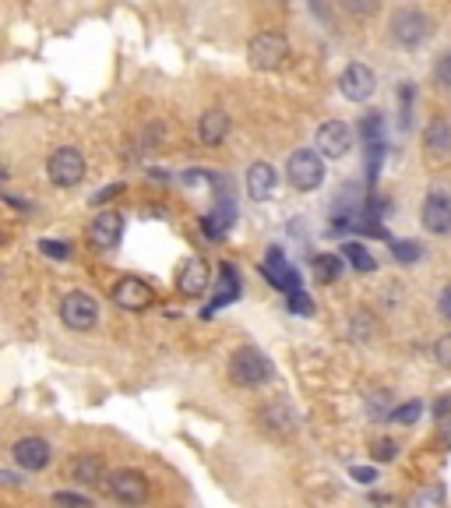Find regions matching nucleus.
<instances>
[{"label":"nucleus","instance_id":"1","mask_svg":"<svg viewBox=\"0 0 451 508\" xmlns=\"http://www.w3.org/2000/svg\"><path fill=\"white\" fill-rule=\"evenodd\" d=\"M230 378L240 389H258V385H265L271 378V360L254 346H240L230 357Z\"/></svg>","mask_w":451,"mask_h":508},{"label":"nucleus","instance_id":"2","mask_svg":"<svg viewBox=\"0 0 451 508\" xmlns=\"http://www.w3.org/2000/svg\"><path fill=\"white\" fill-rule=\"evenodd\" d=\"M286 177L296 191H318L325 184V156L318 149H296L286 163Z\"/></svg>","mask_w":451,"mask_h":508},{"label":"nucleus","instance_id":"3","mask_svg":"<svg viewBox=\"0 0 451 508\" xmlns=\"http://www.w3.org/2000/svg\"><path fill=\"white\" fill-rule=\"evenodd\" d=\"M289 57V39L282 36V32H258L251 43H247V60H251V68H258V71H275V68H282V60Z\"/></svg>","mask_w":451,"mask_h":508},{"label":"nucleus","instance_id":"4","mask_svg":"<svg viewBox=\"0 0 451 508\" xmlns=\"http://www.w3.org/2000/svg\"><path fill=\"white\" fill-rule=\"evenodd\" d=\"M391 39L399 46H406V50H416L420 43L431 39V18L423 11H416V7H399L391 14Z\"/></svg>","mask_w":451,"mask_h":508},{"label":"nucleus","instance_id":"5","mask_svg":"<svg viewBox=\"0 0 451 508\" xmlns=\"http://www.w3.org/2000/svg\"><path fill=\"white\" fill-rule=\"evenodd\" d=\"M46 177H50V184H57V188H78L82 177H85V156H82L78 149H71V145L57 149V152L50 156V163H46Z\"/></svg>","mask_w":451,"mask_h":508},{"label":"nucleus","instance_id":"6","mask_svg":"<svg viewBox=\"0 0 451 508\" xmlns=\"http://www.w3.org/2000/svg\"><path fill=\"white\" fill-rule=\"evenodd\" d=\"M314 149L325 156V159H342L350 156L353 149V127L346 120H325L314 134Z\"/></svg>","mask_w":451,"mask_h":508},{"label":"nucleus","instance_id":"7","mask_svg":"<svg viewBox=\"0 0 451 508\" xmlns=\"http://www.w3.org/2000/svg\"><path fill=\"white\" fill-rule=\"evenodd\" d=\"M60 321H64L68 328H75V332H89V328H95V321H99V304H95V297L82 294V290L68 294V297L60 301Z\"/></svg>","mask_w":451,"mask_h":508},{"label":"nucleus","instance_id":"8","mask_svg":"<svg viewBox=\"0 0 451 508\" xmlns=\"http://www.w3.org/2000/svg\"><path fill=\"white\" fill-rule=\"evenodd\" d=\"M106 488H109V495H113L120 505H141V502L149 498V480H145V473H138V470H117V473H109V477H106Z\"/></svg>","mask_w":451,"mask_h":508},{"label":"nucleus","instance_id":"9","mask_svg":"<svg viewBox=\"0 0 451 508\" xmlns=\"http://www.w3.org/2000/svg\"><path fill=\"white\" fill-rule=\"evenodd\" d=\"M420 222L427 233L434 237H448L451 233V195L434 188L427 198H423V208H420Z\"/></svg>","mask_w":451,"mask_h":508},{"label":"nucleus","instance_id":"10","mask_svg":"<svg viewBox=\"0 0 451 508\" xmlns=\"http://www.w3.org/2000/svg\"><path fill=\"white\" fill-rule=\"evenodd\" d=\"M120 237H124V215L113 208L99 212L89 222V244L95 251H113L120 244Z\"/></svg>","mask_w":451,"mask_h":508},{"label":"nucleus","instance_id":"11","mask_svg":"<svg viewBox=\"0 0 451 508\" xmlns=\"http://www.w3.org/2000/svg\"><path fill=\"white\" fill-rule=\"evenodd\" d=\"M339 93L350 102H366L377 93V75L366 68V64H350L339 78Z\"/></svg>","mask_w":451,"mask_h":508},{"label":"nucleus","instance_id":"12","mask_svg":"<svg viewBox=\"0 0 451 508\" xmlns=\"http://www.w3.org/2000/svg\"><path fill=\"white\" fill-rule=\"evenodd\" d=\"M152 301H156L152 286L145 279H138V276H124L113 286V304L120 307V310H145Z\"/></svg>","mask_w":451,"mask_h":508},{"label":"nucleus","instance_id":"13","mask_svg":"<svg viewBox=\"0 0 451 508\" xmlns=\"http://www.w3.org/2000/svg\"><path fill=\"white\" fill-rule=\"evenodd\" d=\"M212 283V272H208V262L205 258H187L181 269H177V290L183 297H201Z\"/></svg>","mask_w":451,"mask_h":508},{"label":"nucleus","instance_id":"14","mask_svg":"<svg viewBox=\"0 0 451 508\" xmlns=\"http://www.w3.org/2000/svg\"><path fill=\"white\" fill-rule=\"evenodd\" d=\"M262 276L269 279L275 290H286V294L300 290V272L282 258V251H278V247H271L269 251V258H265V265H262Z\"/></svg>","mask_w":451,"mask_h":508},{"label":"nucleus","instance_id":"15","mask_svg":"<svg viewBox=\"0 0 451 508\" xmlns=\"http://www.w3.org/2000/svg\"><path fill=\"white\" fill-rule=\"evenodd\" d=\"M11 452H14V463L28 473H39L50 466V445L43 438H21V441H14Z\"/></svg>","mask_w":451,"mask_h":508},{"label":"nucleus","instance_id":"16","mask_svg":"<svg viewBox=\"0 0 451 508\" xmlns=\"http://www.w3.org/2000/svg\"><path fill=\"white\" fill-rule=\"evenodd\" d=\"M275 181H278V173H275V166L271 163H251L247 166V195L254 198V202H265L271 191H275Z\"/></svg>","mask_w":451,"mask_h":508},{"label":"nucleus","instance_id":"17","mask_svg":"<svg viewBox=\"0 0 451 508\" xmlns=\"http://www.w3.org/2000/svg\"><path fill=\"white\" fill-rule=\"evenodd\" d=\"M233 215H237V208H233V202H230V191L215 202V208L201 219V226H205V237H212V240H219L230 226H233Z\"/></svg>","mask_w":451,"mask_h":508},{"label":"nucleus","instance_id":"18","mask_svg":"<svg viewBox=\"0 0 451 508\" xmlns=\"http://www.w3.org/2000/svg\"><path fill=\"white\" fill-rule=\"evenodd\" d=\"M197 134H201V141H205V145H222V141H226V134H230V113H222V109H208V113H201V120H197Z\"/></svg>","mask_w":451,"mask_h":508},{"label":"nucleus","instance_id":"19","mask_svg":"<svg viewBox=\"0 0 451 508\" xmlns=\"http://www.w3.org/2000/svg\"><path fill=\"white\" fill-rule=\"evenodd\" d=\"M423 141H427V152L431 156H451V117H434L431 124H427V134H423Z\"/></svg>","mask_w":451,"mask_h":508},{"label":"nucleus","instance_id":"20","mask_svg":"<svg viewBox=\"0 0 451 508\" xmlns=\"http://www.w3.org/2000/svg\"><path fill=\"white\" fill-rule=\"evenodd\" d=\"M310 276H314L318 283H325V286L339 283V276H342V254H328V251L314 254V258H310Z\"/></svg>","mask_w":451,"mask_h":508},{"label":"nucleus","instance_id":"21","mask_svg":"<svg viewBox=\"0 0 451 508\" xmlns=\"http://www.w3.org/2000/svg\"><path fill=\"white\" fill-rule=\"evenodd\" d=\"M71 477L78 484H99V480H106V466H102L99 456H75L71 459Z\"/></svg>","mask_w":451,"mask_h":508},{"label":"nucleus","instance_id":"22","mask_svg":"<svg viewBox=\"0 0 451 508\" xmlns=\"http://www.w3.org/2000/svg\"><path fill=\"white\" fill-rule=\"evenodd\" d=\"M342 262H350V265H353L360 276H366V272H374V269H377L374 254H370L363 244H346V247H342Z\"/></svg>","mask_w":451,"mask_h":508},{"label":"nucleus","instance_id":"23","mask_svg":"<svg viewBox=\"0 0 451 508\" xmlns=\"http://www.w3.org/2000/svg\"><path fill=\"white\" fill-rule=\"evenodd\" d=\"M360 134L366 145H384V117L374 109L360 120Z\"/></svg>","mask_w":451,"mask_h":508},{"label":"nucleus","instance_id":"24","mask_svg":"<svg viewBox=\"0 0 451 508\" xmlns=\"http://www.w3.org/2000/svg\"><path fill=\"white\" fill-rule=\"evenodd\" d=\"M391 423H402V427H409V423H416L420 416H423V403L420 399H409V403H402V407H395L391 413Z\"/></svg>","mask_w":451,"mask_h":508},{"label":"nucleus","instance_id":"25","mask_svg":"<svg viewBox=\"0 0 451 508\" xmlns=\"http://www.w3.org/2000/svg\"><path fill=\"white\" fill-rule=\"evenodd\" d=\"M265 423L271 431H293V413L286 407H269L265 409Z\"/></svg>","mask_w":451,"mask_h":508},{"label":"nucleus","instance_id":"26","mask_svg":"<svg viewBox=\"0 0 451 508\" xmlns=\"http://www.w3.org/2000/svg\"><path fill=\"white\" fill-rule=\"evenodd\" d=\"M391 254H395V262H402V265H413V262H420V247L413 244V240H395L391 244Z\"/></svg>","mask_w":451,"mask_h":508},{"label":"nucleus","instance_id":"27","mask_svg":"<svg viewBox=\"0 0 451 508\" xmlns=\"http://www.w3.org/2000/svg\"><path fill=\"white\" fill-rule=\"evenodd\" d=\"M286 307H289L293 314H300V318L314 314V301H310L303 290H293V294H286Z\"/></svg>","mask_w":451,"mask_h":508},{"label":"nucleus","instance_id":"28","mask_svg":"<svg viewBox=\"0 0 451 508\" xmlns=\"http://www.w3.org/2000/svg\"><path fill=\"white\" fill-rule=\"evenodd\" d=\"M342 7H346L353 18H370V14H377L381 0H342Z\"/></svg>","mask_w":451,"mask_h":508},{"label":"nucleus","instance_id":"29","mask_svg":"<svg viewBox=\"0 0 451 508\" xmlns=\"http://www.w3.org/2000/svg\"><path fill=\"white\" fill-rule=\"evenodd\" d=\"M434 82H438L441 89H451V50L434 60Z\"/></svg>","mask_w":451,"mask_h":508},{"label":"nucleus","instance_id":"30","mask_svg":"<svg viewBox=\"0 0 451 508\" xmlns=\"http://www.w3.org/2000/svg\"><path fill=\"white\" fill-rule=\"evenodd\" d=\"M39 251H43L46 258H53V262H64V258H71V247H68L64 240H39Z\"/></svg>","mask_w":451,"mask_h":508},{"label":"nucleus","instance_id":"31","mask_svg":"<svg viewBox=\"0 0 451 508\" xmlns=\"http://www.w3.org/2000/svg\"><path fill=\"white\" fill-rule=\"evenodd\" d=\"M399 456V445L391 438H377L374 441V463H391Z\"/></svg>","mask_w":451,"mask_h":508},{"label":"nucleus","instance_id":"32","mask_svg":"<svg viewBox=\"0 0 451 508\" xmlns=\"http://www.w3.org/2000/svg\"><path fill=\"white\" fill-rule=\"evenodd\" d=\"M413 100H416V89H413V82H406L402 85V127L413 124Z\"/></svg>","mask_w":451,"mask_h":508},{"label":"nucleus","instance_id":"33","mask_svg":"<svg viewBox=\"0 0 451 508\" xmlns=\"http://www.w3.org/2000/svg\"><path fill=\"white\" fill-rule=\"evenodd\" d=\"M434 360H438L441 367H451V335H441V339L434 343Z\"/></svg>","mask_w":451,"mask_h":508},{"label":"nucleus","instance_id":"34","mask_svg":"<svg viewBox=\"0 0 451 508\" xmlns=\"http://www.w3.org/2000/svg\"><path fill=\"white\" fill-rule=\"evenodd\" d=\"M53 502H57V505H92L89 495H75V491H57Z\"/></svg>","mask_w":451,"mask_h":508},{"label":"nucleus","instance_id":"35","mask_svg":"<svg viewBox=\"0 0 451 508\" xmlns=\"http://www.w3.org/2000/svg\"><path fill=\"white\" fill-rule=\"evenodd\" d=\"M120 191H124V184H109V188H102V191H95V195H92L89 202L95 205V208H99V205L113 202V195H120Z\"/></svg>","mask_w":451,"mask_h":508},{"label":"nucleus","instance_id":"36","mask_svg":"<svg viewBox=\"0 0 451 508\" xmlns=\"http://www.w3.org/2000/svg\"><path fill=\"white\" fill-rule=\"evenodd\" d=\"M350 473H353V480H357V484H374V480H377V473H374L370 466H353Z\"/></svg>","mask_w":451,"mask_h":508},{"label":"nucleus","instance_id":"37","mask_svg":"<svg viewBox=\"0 0 451 508\" xmlns=\"http://www.w3.org/2000/svg\"><path fill=\"white\" fill-rule=\"evenodd\" d=\"M438 310H441V314H445V318H448V321H451V283H448V286H445V290H441V301H438Z\"/></svg>","mask_w":451,"mask_h":508},{"label":"nucleus","instance_id":"38","mask_svg":"<svg viewBox=\"0 0 451 508\" xmlns=\"http://www.w3.org/2000/svg\"><path fill=\"white\" fill-rule=\"evenodd\" d=\"M0 484H7V488H18V484H21V477H14V473H7V470H4V473H0Z\"/></svg>","mask_w":451,"mask_h":508},{"label":"nucleus","instance_id":"39","mask_svg":"<svg viewBox=\"0 0 451 508\" xmlns=\"http://www.w3.org/2000/svg\"><path fill=\"white\" fill-rule=\"evenodd\" d=\"M4 181H7V170H4V163H0V184H4Z\"/></svg>","mask_w":451,"mask_h":508}]
</instances>
